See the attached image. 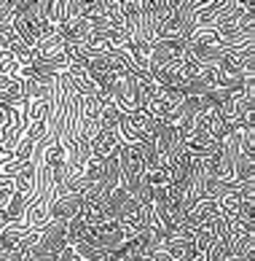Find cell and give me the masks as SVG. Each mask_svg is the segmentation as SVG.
Segmentation results:
<instances>
[{
	"label": "cell",
	"mask_w": 255,
	"mask_h": 261,
	"mask_svg": "<svg viewBox=\"0 0 255 261\" xmlns=\"http://www.w3.org/2000/svg\"><path fill=\"white\" fill-rule=\"evenodd\" d=\"M145 261H175V258H172V256H166L164 250H156V253H153L151 258H145Z\"/></svg>",
	"instance_id": "20"
},
{
	"label": "cell",
	"mask_w": 255,
	"mask_h": 261,
	"mask_svg": "<svg viewBox=\"0 0 255 261\" xmlns=\"http://www.w3.org/2000/svg\"><path fill=\"white\" fill-rule=\"evenodd\" d=\"M185 60V41L183 38H159L151 46V57H148V70L145 73H159L166 67H180Z\"/></svg>",
	"instance_id": "1"
},
{
	"label": "cell",
	"mask_w": 255,
	"mask_h": 261,
	"mask_svg": "<svg viewBox=\"0 0 255 261\" xmlns=\"http://www.w3.org/2000/svg\"><path fill=\"white\" fill-rule=\"evenodd\" d=\"M14 183V191H19V194H24L27 199L35 197V186H38V164H27V167H22L16 172V175L11 178Z\"/></svg>",
	"instance_id": "11"
},
{
	"label": "cell",
	"mask_w": 255,
	"mask_h": 261,
	"mask_svg": "<svg viewBox=\"0 0 255 261\" xmlns=\"http://www.w3.org/2000/svg\"><path fill=\"white\" fill-rule=\"evenodd\" d=\"M161 250L166 256H172L175 261H193L199 256V250H196L193 240L191 237H180V234H169L161 243Z\"/></svg>",
	"instance_id": "8"
},
{
	"label": "cell",
	"mask_w": 255,
	"mask_h": 261,
	"mask_svg": "<svg viewBox=\"0 0 255 261\" xmlns=\"http://www.w3.org/2000/svg\"><path fill=\"white\" fill-rule=\"evenodd\" d=\"M185 100V94L180 89H166V86H159V92H156V97L151 100L148 105V113L153 116V121L156 124H161L166 116H169L178 105Z\"/></svg>",
	"instance_id": "5"
},
{
	"label": "cell",
	"mask_w": 255,
	"mask_h": 261,
	"mask_svg": "<svg viewBox=\"0 0 255 261\" xmlns=\"http://www.w3.org/2000/svg\"><path fill=\"white\" fill-rule=\"evenodd\" d=\"M121 146V138H119V132H105L100 129L94 135V140H92V156L94 159H105V156H110V153H116Z\"/></svg>",
	"instance_id": "12"
},
{
	"label": "cell",
	"mask_w": 255,
	"mask_h": 261,
	"mask_svg": "<svg viewBox=\"0 0 255 261\" xmlns=\"http://www.w3.org/2000/svg\"><path fill=\"white\" fill-rule=\"evenodd\" d=\"M11 197H14V183L11 180H0V210L8 205Z\"/></svg>",
	"instance_id": "18"
},
{
	"label": "cell",
	"mask_w": 255,
	"mask_h": 261,
	"mask_svg": "<svg viewBox=\"0 0 255 261\" xmlns=\"http://www.w3.org/2000/svg\"><path fill=\"white\" fill-rule=\"evenodd\" d=\"M89 237V226H86V221H83V216H75V218H70L65 224V240H67V248H73V245H78L81 240H86Z\"/></svg>",
	"instance_id": "15"
},
{
	"label": "cell",
	"mask_w": 255,
	"mask_h": 261,
	"mask_svg": "<svg viewBox=\"0 0 255 261\" xmlns=\"http://www.w3.org/2000/svg\"><path fill=\"white\" fill-rule=\"evenodd\" d=\"M56 261H83V258H78V256L73 253V248H65V250H62V256L56 258Z\"/></svg>",
	"instance_id": "19"
},
{
	"label": "cell",
	"mask_w": 255,
	"mask_h": 261,
	"mask_svg": "<svg viewBox=\"0 0 255 261\" xmlns=\"http://www.w3.org/2000/svg\"><path fill=\"white\" fill-rule=\"evenodd\" d=\"M89 237H94L97 243H100L105 250H110V253L129 240V237H126V229L119 224V221H105V224L89 229Z\"/></svg>",
	"instance_id": "6"
},
{
	"label": "cell",
	"mask_w": 255,
	"mask_h": 261,
	"mask_svg": "<svg viewBox=\"0 0 255 261\" xmlns=\"http://www.w3.org/2000/svg\"><path fill=\"white\" fill-rule=\"evenodd\" d=\"M132 75H134V84H137V102H140V111H148L151 100L156 97V92H159V84H156L145 70H134Z\"/></svg>",
	"instance_id": "13"
},
{
	"label": "cell",
	"mask_w": 255,
	"mask_h": 261,
	"mask_svg": "<svg viewBox=\"0 0 255 261\" xmlns=\"http://www.w3.org/2000/svg\"><path fill=\"white\" fill-rule=\"evenodd\" d=\"M14 81L11 79H8V75H3V73H0V94H3L6 89H8V86H11Z\"/></svg>",
	"instance_id": "21"
},
{
	"label": "cell",
	"mask_w": 255,
	"mask_h": 261,
	"mask_svg": "<svg viewBox=\"0 0 255 261\" xmlns=\"http://www.w3.org/2000/svg\"><path fill=\"white\" fill-rule=\"evenodd\" d=\"M73 253H75L78 258H83V261H107L110 250H105L94 237H86V240H81L78 245H73Z\"/></svg>",
	"instance_id": "14"
},
{
	"label": "cell",
	"mask_w": 255,
	"mask_h": 261,
	"mask_svg": "<svg viewBox=\"0 0 255 261\" xmlns=\"http://www.w3.org/2000/svg\"><path fill=\"white\" fill-rule=\"evenodd\" d=\"M215 218H220V210H218V202L215 199H202L199 205H196L188 216H185V224L191 229L196 226H204V224H212Z\"/></svg>",
	"instance_id": "9"
},
{
	"label": "cell",
	"mask_w": 255,
	"mask_h": 261,
	"mask_svg": "<svg viewBox=\"0 0 255 261\" xmlns=\"http://www.w3.org/2000/svg\"><path fill=\"white\" fill-rule=\"evenodd\" d=\"M83 210V199L75 197V194H65V197H56L51 202V213H48V221H60V224H67L70 218L81 216Z\"/></svg>",
	"instance_id": "7"
},
{
	"label": "cell",
	"mask_w": 255,
	"mask_h": 261,
	"mask_svg": "<svg viewBox=\"0 0 255 261\" xmlns=\"http://www.w3.org/2000/svg\"><path fill=\"white\" fill-rule=\"evenodd\" d=\"M119 172H121V186L126 191L145 175L143 148L140 146H126V143H121V148H119Z\"/></svg>",
	"instance_id": "3"
},
{
	"label": "cell",
	"mask_w": 255,
	"mask_h": 261,
	"mask_svg": "<svg viewBox=\"0 0 255 261\" xmlns=\"http://www.w3.org/2000/svg\"><path fill=\"white\" fill-rule=\"evenodd\" d=\"M110 100L124 116H129L134 111H140V102H137V84L132 73H119L113 79L110 86Z\"/></svg>",
	"instance_id": "4"
},
{
	"label": "cell",
	"mask_w": 255,
	"mask_h": 261,
	"mask_svg": "<svg viewBox=\"0 0 255 261\" xmlns=\"http://www.w3.org/2000/svg\"><path fill=\"white\" fill-rule=\"evenodd\" d=\"M27 205H30V199H27L24 194H19V191H14V197L8 199V205H6L8 224H22L24 213H27Z\"/></svg>",
	"instance_id": "16"
},
{
	"label": "cell",
	"mask_w": 255,
	"mask_h": 261,
	"mask_svg": "<svg viewBox=\"0 0 255 261\" xmlns=\"http://www.w3.org/2000/svg\"><path fill=\"white\" fill-rule=\"evenodd\" d=\"M14 16V0H0V24H11Z\"/></svg>",
	"instance_id": "17"
},
{
	"label": "cell",
	"mask_w": 255,
	"mask_h": 261,
	"mask_svg": "<svg viewBox=\"0 0 255 261\" xmlns=\"http://www.w3.org/2000/svg\"><path fill=\"white\" fill-rule=\"evenodd\" d=\"M129 202H132L129 191H126L124 186H116V189L110 191V194L105 197L102 207H105V213H107V218H110V221H121L124 210L129 207Z\"/></svg>",
	"instance_id": "10"
},
{
	"label": "cell",
	"mask_w": 255,
	"mask_h": 261,
	"mask_svg": "<svg viewBox=\"0 0 255 261\" xmlns=\"http://www.w3.org/2000/svg\"><path fill=\"white\" fill-rule=\"evenodd\" d=\"M185 151V138L169 127V124H156V153H159L161 164H166V167H172L175 159L180 156V153Z\"/></svg>",
	"instance_id": "2"
}]
</instances>
